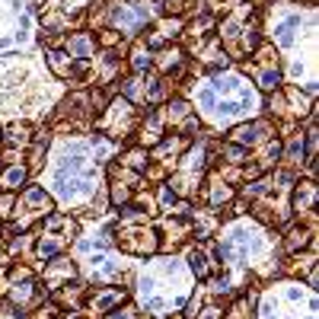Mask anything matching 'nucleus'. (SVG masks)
I'll return each instance as SVG.
<instances>
[{"label":"nucleus","mask_w":319,"mask_h":319,"mask_svg":"<svg viewBox=\"0 0 319 319\" xmlns=\"http://www.w3.org/2000/svg\"><path fill=\"white\" fill-rule=\"evenodd\" d=\"M67 51L77 57V61H86V57H90V51H93V42L86 38V35H74L67 42Z\"/></svg>","instance_id":"obj_1"},{"label":"nucleus","mask_w":319,"mask_h":319,"mask_svg":"<svg viewBox=\"0 0 319 319\" xmlns=\"http://www.w3.org/2000/svg\"><path fill=\"white\" fill-rule=\"evenodd\" d=\"M294 205H297V211H303L307 205H316V188H313V182H303V185L297 188Z\"/></svg>","instance_id":"obj_2"},{"label":"nucleus","mask_w":319,"mask_h":319,"mask_svg":"<svg viewBox=\"0 0 319 319\" xmlns=\"http://www.w3.org/2000/svg\"><path fill=\"white\" fill-rule=\"evenodd\" d=\"M48 64H51V70H54L57 77H67L70 74V57L64 51H51L48 54Z\"/></svg>","instance_id":"obj_3"},{"label":"nucleus","mask_w":319,"mask_h":319,"mask_svg":"<svg viewBox=\"0 0 319 319\" xmlns=\"http://www.w3.org/2000/svg\"><path fill=\"white\" fill-rule=\"evenodd\" d=\"M265 125H240L236 131H233V137L240 141V144H255L258 141V131H262Z\"/></svg>","instance_id":"obj_4"},{"label":"nucleus","mask_w":319,"mask_h":319,"mask_svg":"<svg viewBox=\"0 0 319 319\" xmlns=\"http://www.w3.org/2000/svg\"><path fill=\"white\" fill-rule=\"evenodd\" d=\"M23 179H26V169H23V166H10V169L4 172V185H7V188H16Z\"/></svg>","instance_id":"obj_5"},{"label":"nucleus","mask_w":319,"mask_h":319,"mask_svg":"<svg viewBox=\"0 0 319 319\" xmlns=\"http://www.w3.org/2000/svg\"><path fill=\"white\" fill-rule=\"evenodd\" d=\"M26 201H32V205H38V208H51V201H48V195L45 192H42V188H29V192H26Z\"/></svg>","instance_id":"obj_6"},{"label":"nucleus","mask_w":319,"mask_h":319,"mask_svg":"<svg viewBox=\"0 0 319 319\" xmlns=\"http://www.w3.org/2000/svg\"><path fill=\"white\" fill-rule=\"evenodd\" d=\"M188 262H192V271L198 274V278H205V274H208V258L201 255V252H192V255H188Z\"/></svg>","instance_id":"obj_7"},{"label":"nucleus","mask_w":319,"mask_h":319,"mask_svg":"<svg viewBox=\"0 0 319 319\" xmlns=\"http://www.w3.org/2000/svg\"><path fill=\"white\" fill-rule=\"evenodd\" d=\"M118 300H122L118 291H112V294H99V300H93V307H96V310H106V307H112V303H118Z\"/></svg>","instance_id":"obj_8"},{"label":"nucleus","mask_w":319,"mask_h":319,"mask_svg":"<svg viewBox=\"0 0 319 319\" xmlns=\"http://www.w3.org/2000/svg\"><path fill=\"white\" fill-rule=\"evenodd\" d=\"M303 243H307V230H294V233H291V240H287V246H291V249H297V246H303Z\"/></svg>","instance_id":"obj_9"},{"label":"nucleus","mask_w":319,"mask_h":319,"mask_svg":"<svg viewBox=\"0 0 319 319\" xmlns=\"http://www.w3.org/2000/svg\"><path fill=\"white\" fill-rule=\"evenodd\" d=\"M258 80H262V83H258L262 90H274V86H278V74H271V70H265V74L258 77Z\"/></svg>","instance_id":"obj_10"}]
</instances>
